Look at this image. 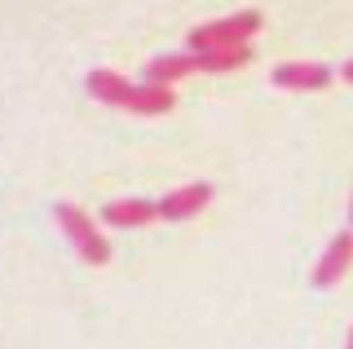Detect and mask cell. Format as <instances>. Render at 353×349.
Returning a JSON list of instances; mask_svg holds the SVG:
<instances>
[{"label":"cell","mask_w":353,"mask_h":349,"mask_svg":"<svg viewBox=\"0 0 353 349\" xmlns=\"http://www.w3.org/2000/svg\"><path fill=\"white\" fill-rule=\"evenodd\" d=\"M265 27V18L256 9H239L230 18H216V23H203L185 36V49L203 53V49H225V45H252V36Z\"/></svg>","instance_id":"1"},{"label":"cell","mask_w":353,"mask_h":349,"mask_svg":"<svg viewBox=\"0 0 353 349\" xmlns=\"http://www.w3.org/2000/svg\"><path fill=\"white\" fill-rule=\"evenodd\" d=\"M53 217H58L62 235L71 239V248L88 261V266H106V261H110V243H106V235L97 230V221L80 208V203H58V208H53Z\"/></svg>","instance_id":"2"},{"label":"cell","mask_w":353,"mask_h":349,"mask_svg":"<svg viewBox=\"0 0 353 349\" xmlns=\"http://www.w3.org/2000/svg\"><path fill=\"white\" fill-rule=\"evenodd\" d=\"M274 89H292V93H323L331 89V67L323 62H287V67H274Z\"/></svg>","instance_id":"3"},{"label":"cell","mask_w":353,"mask_h":349,"mask_svg":"<svg viewBox=\"0 0 353 349\" xmlns=\"http://www.w3.org/2000/svg\"><path fill=\"white\" fill-rule=\"evenodd\" d=\"M212 186L208 181H190V186H176V190H168L159 199V217L163 221H190L194 212H203L208 203H212Z\"/></svg>","instance_id":"4"},{"label":"cell","mask_w":353,"mask_h":349,"mask_svg":"<svg viewBox=\"0 0 353 349\" xmlns=\"http://www.w3.org/2000/svg\"><path fill=\"white\" fill-rule=\"evenodd\" d=\"M349 266H353V230H340V235L327 243L323 261H318L314 283H318V288H336V283L349 275Z\"/></svg>","instance_id":"5"},{"label":"cell","mask_w":353,"mask_h":349,"mask_svg":"<svg viewBox=\"0 0 353 349\" xmlns=\"http://www.w3.org/2000/svg\"><path fill=\"white\" fill-rule=\"evenodd\" d=\"M84 89L97 97V102H106V106H132V93H137V84L124 80L119 71H88V80H84Z\"/></svg>","instance_id":"6"},{"label":"cell","mask_w":353,"mask_h":349,"mask_svg":"<svg viewBox=\"0 0 353 349\" xmlns=\"http://www.w3.org/2000/svg\"><path fill=\"white\" fill-rule=\"evenodd\" d=\"M154 217H159V203H150V199H115V203H106L102 221L115 226V230H141Z\"/></svg>","instance_id":"7"},{"label":"cell","mask_w":353,"mask_h":349,"mask_svg":"<svg viewBox=\"0 0 353 349\" xmlns=\"http://www.w3.org/2000/svg\"><path fill=\"white\" fill-rule=\"evenodd\" d=\"M194 71H199V53L194 49H185V53H159V58L146 62V80L150 84H176V80H185V75H194Z\"/></svg>","instance_id":"8"},{"label":"cell","mask_w":353,"mask_h":349,"mask_svg":"<svg viewBox=\"0 0 353 349\" xmlns=\"http://www.w3.org/2000/svg\"><path fill=\"white\" fill-rule=\"evenodd\" d=\"M256 58L252 45H225V49H203L199 53V71H239Z\"/></svg>","instance_id":"9"},{"label":"cell","mask_w":353,"mask_h":349,"mask_svg":"<svg viewBox=\"0 0 353 349\" xmlns=\"http://www.w3.org/2000/svg\"><path fill=\"white\" fill-rule=\"evenodd\" d=\"M345 80H349V84H353V62H345Z\"/></svg>","instance_id":"10"},{"label":"cell","mask_w":353,"mask_h":349,"mask_svg":"<svg viewBox=\"0 0 353 349\" xmlns=\"http://www.w3.org/2000/svg\"><path fill=\"white\" fill-rule=\"evenodd\" d=\"M349 226H353V203H349Z\"/></svg>","instance_id":"11"},{"label":"cell","mask_w":353,"mask_h":349,"mask_svg":"<svg viewBox=\"0 0 353 349\" xmlns=\"http://www.w3.org/2000/svg\"><path fill=\"white\" fill-rule=\"evenodd\" d=\"M345 349H353V332H349V345H345Z\"/></svg>","instance_id":"12"}]
</instances>
